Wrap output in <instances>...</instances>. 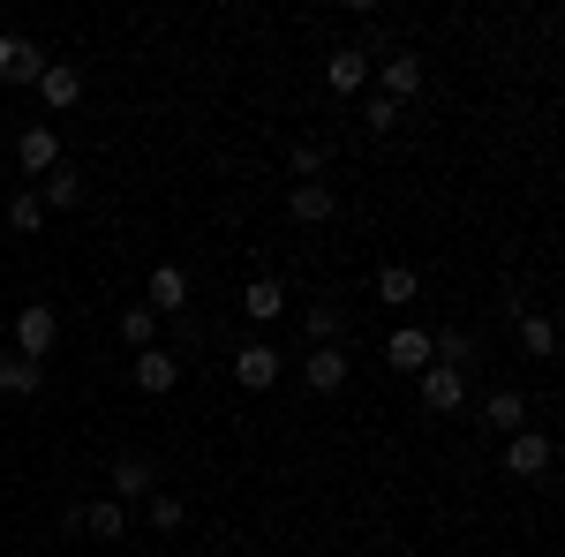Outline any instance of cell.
<instances>
[{"label":"cell","instance_id":"1","mask_svg":"<svg viewBox=\"0 0 565 557\" xmlns=\"http://www.w3.org/2000/svg\"><path fill=\"white\" fill-rule=\"evenodd\" d=\"M53 340H61V317H53L45 301H31V309L15 317V346H23V362H45V354H53Z\"/></svg>","mask_w":565,"mask_h":557},{"label":"cell","instance_id":"2","mask_svg":"<svg viewBox=\"0 0 565 557\" xmlns=\"http://www.w3.org/2000/svg\"><path fill=\"white\" fill-rule=\"evenodd\" d=\"M0 76H8V84H39V76H45L39 45L15 39V31H0Z\"/></svg>","mask_w":565,"mask_h":557},{"label":"cell","instance_id":"3","mask_svg":"<svg viewBox=\"0 0 565 557\" xmlns=\"http://www.w3.org/2000/svg\"><path fill=\"white\" fill-rule=\"evenodd\" d=\"M505 468L513 474H543L551 468V437H543V429H513V437H505Z\"/></svg>","mask_w":565,"mask_h":557},{"label":"cell","instance_id":"4","mask_svg":"<svg viewBox=\"0 0 565 557\" xmlns=\"http://www.w3.org/2000/svg\"><path fill=\"white\" fill-rule=\"evenodd\" d=\"M460 369H445V362H430V369H423V407H430V415H452V407H460Z\"/></svg>","mask_w":565,"mask_h":557},{"label":"cell","instance_id":"5","mask_svg":"<svg viewBox=\"0 0 565 557\" xmlns=\"http://www.w3.org/2000/svg\"><path fill=\"white\" fill-rule=\"evenodd\" d=\"M136 385H143V392H174L181 385V362L167 354V346H143V354H136Z\"/></svg>","mask_w":565,"mask_h":557},{"label":"cell","instance_id":"6","mask_svg":"<svg viewBox=\"0 0 565 557\" xmlns=\"http://www.w3.org/2000/svg\"><path fill=\"white\" fill-rule=\"evenodd\" d=\"M234 377L249 392H271L279 385V354H271V346H242V354H234Z\"/></svg>","mask_w":565,"mask_h":557},{"label":"cell","instance_id":"7","mask_svg":"<svg viewBox=\"0 0 565 557\" xmlns=\"http://www.w3.org/2000/svg\"><path fill=\"white\" fill-rule=\"evenodd\" d=\"M287 212L302 218V226H324V218L340 212V196H332V189H324V181H302V189H295V196H287Z\"/></svg>","mask_w":565,"mask_h":557},{"label":"cell","instance_id":"8","mask_svg":"<svg viewBox=\"0 0 565 557\" xmlns=\"http://www.w3.org/2000/svg\"><path fill=\"white\" fill-rule=\"evenodd\" d=\"M15 159H23V173H53V167H61V136H53V129H23Z\"/></svg>","mask_w":565,"mask_h":557},{"label":"cell","instance_id":"9","mask_svg":"<svg viewBox=\"0 0 565 557\" xmlns=\"http://www.w3.org/2000/svg\"><path fill=\"white\" fill-rule=\"evenodd\" d=\"M415 90H423V61H415V53H392V61H385V90H377V98L399 106V98H415Z\"/></svg>","mask_w":565,"mask_h":557},{"label":"cell","instance_id":"10","mask_svg":"<svg viewBox=\"0 0 565 557\" xmlns=\"http://www.w3.org/2000/svg\"><path fill=\"white\" fill-rule=\"evenodd\" d=\"M151 490H159V474H151V460H143V452L114 460V497H151Z\"/></svg>","mask_w":565,"mask_h":557},{"label":"cell","instance_id":"11","mask_svg":"<svg viewBox=\"0 0 565 557\" xmlns=\"http://www.w3.org/2000/svg\"><path fill=\"white\" fill-rule=\"evenodd\" d=\"M302 377H309V392H340V385H348V354H340V346H317Z\"/></svg>","mask_w":565,"mask_h":557},{"label":"cell","instance_id":"12","mask_svg":"<svg viewBox=\"0 0 565 557\" xmlns=\"http://www.w3.org/2000/svg\"><path fill=\"white\" fill-rule=\"evenodd\" d=\"M39 90H45V106H76V98H84V76H76L68 61H45Z\"/></svg>","mask_w":565,"mask_h":557},{"label":"cell","instance_id":"13","mask_svg":"<svg viewBox=\"0 0 565 557\" xmlns=\"http://www.w3.org/2000/svg\"><path fill=\"white\" fill-rule=\"evenodd\" d=\"M76 519H84V527L98 535V543H121V527H129V513H121V497H98V505H84Z\"/></svg>","mask_w":565,"mask_h":557},{"label":"cell","instance_id":"14","mask_svg":"<svg viewBox=\"0 0 565 557\" xmlns=\"http://www.w3.org/2000/svg\"><path fill=\"white\" fill-rule=\"evenodd\" d=\"M392 369H430V332H415V324H407V332H392Z\"/></svg>","mask_w":565,"mask_h":557},{"label":"cell","instance_id":"15","mask_svg":"<svg viewBox=\"0 0 565 557\" xmlns=\"http://www.w3.org/2000/svg\"><path fill=\"white\" fill-rule=\"evenodd\" d=\"M39 377H45V362H23V354H8V362H0V392H8V399H31Z\"/></svg>","mask_w":565,"mask_h":557},{"label":"cell","instance_id":"16","mask_svg":"<svg viewBox=\"0 0 565 557\" xmlns=\"http://www.w3.org/2000/svg\"><path fill=\"white\" fill-rule=\"evenodd\" d=\"M362 76H370V68H362V53H348V45L324 61V84L340 90V98H348V90H362Z\"/></svg>","mask_w":565,"mask_h":557},{"label":"cell","instance_id":"17","mask_svg":"<svg viewBox=\"0 0 565 557\" xmlns=\"http://www.w3.org/2000/svg\"><path fill=\"white\" fill-rule=\"evenodd\" d=\"M151 301H159V309H181V301H189V271H181V264H159V271H151Z\"/></svg>","mask_w":565,"mask_h":557},{"label":"cell","instance_id":"18","mask_svg":"<svg viewBox=\"0 0 565 557\" xmlns=\"http://www.w3.org/2000/svg\"><path fill=\"white\" fill-rule=\"evenodd\" d=\"M482 415H490V429H505V437H513V429H527L521 392H490V407H482Z\"/></svg>","mask_w":565,"mask_h":557},{"label":"cell","instance_id":"19","mask_svg":"<svg viewBox=\"0 0 565 557\" xmlns=\"http://www.w3.org/2000/svg\"><path fill=\"white\" fill-rule=\"evenodd\" d=\"M279 279H257V287H249V294H242V309H249V317H257V324H271V317H279Z\"/></svg>","mask_w":565,"mask_h":557},{"label":"cell","instance_id":"20","mask_svg":"<svg viewBox=\"0 0 565 557\" xmlns=\"http://www.w3.org/2000/svg\"><path fill=\"white\" fill-rule=\"evenodd\" d=\"M415 287H423V279H415L407 264H385V271H377V294L385 301H415Z\"/></svg>","mask_w":565,"mask_h":557},{"label":"cell","instance_id":"21","mask_svg":"<svg viewBox=\"0 0 565 557\" xmlns=\"http://www.w3.org/2000/svg\"><path fill=\"white\" fill-rule=\"evenodd\" d=\"M521 346L527 354H558V324L551 317H521Z\"/></svg>","mask_w":565,"mask_h":557},{"label":"cell","instance_id":"22","mask_svg":"<svg viewBox=\"0 0 565 557\" xmlns=\"http://www.w3.org/2000/svg\"><path fill=\"white\" fill-rule=\"evenodd\" d=\"M76 196H84V173H68V167L45 173V196H39V204H76Z\"/></svg>","mask_w":565,"mask_h":557},{"label":"cell","instance_id":"23","mask_svg":"<svg viewBox=\"0 0 565 557\" xmlns=\"http://www.w3.org/2000/svg\"><path fill=\"white\" fill-rule=\"evenodd\" d=\"M39 218H45L39 189H23V196H15V204H8V226H15V234H31V226H39Z\"/></svg>","mask_w":565,"mask_h":557},{"label":"cell","instance_id":"24","mask_svg":"<svg viewBox=\"0 0 565 557\" xmlns=\"http://www.w3.org/2000/svg\"><path fill=\"white\" fill-rule=\"evenodd\" d=\"M181 519H189V505H181V497H151V527H159V535H174Z\"/></svg>","mask_w":565,"mask_h":557},{"label":"cell","instance_id":"25","mask_svg":"<svg viewBox=\"0 0 565 557\" xmlns=\"http://www.w3.org/2000/svg\"><path fill=\"white\" fill-rule=\"evenodd\" d=\"M340 332V309L332 301H309V340H332Z\"/></svg>","mask_w":565,"mask_h":557},{"label":"cell","instance_id":"26","mask_svg":"<svg viewBox=\"0 0 565 557\" xmlns=\"http://www.w3.org/2000/svg\"><path fill=\"white\" fill-rule=\"evenodd\" d=\"M121 332H129L136 346H151V332H159V317H151V309H129V317H121Z\"/></svg>","mask_w":565,"mask_h":557},{"label":"cell","instance_id":"27","mask_svg":"<svg viewBox=\"0 0 565 557\" xmlns=\"http://www.w3.org/2000/svg\"><path fill=\"white\" fill-rule=\"evenodd\" d=\"M362 121H370V129H392V121H399V106H392V98H370V106H362Z\"/></svg>","mask_w":565,"mask_h":557}]
</instances>
